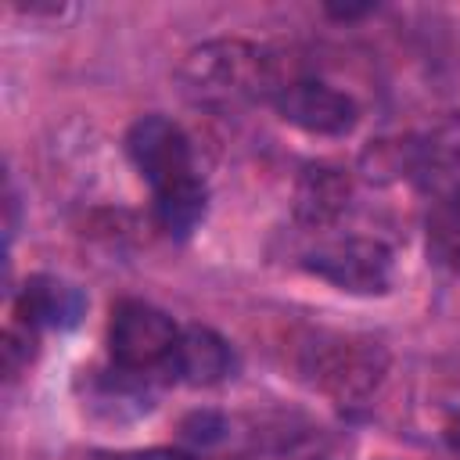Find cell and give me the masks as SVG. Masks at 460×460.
Instances as JSON below:
<instances>
[{
  "label": "cell",
  "instance_id": "obj_5",
  "mask_svg": "<svg viewBox=\"0 0 460 460\" xmlns=\"http://www.w3.org/2000/svg\"><path fill=\"white\" fill-rule=\"evenodd\" d=\"M420 183L428 194L424 241L435 266L460 273V155L446 151L420 165Z\"/></svg>",
  "mask_w": 460,
  "mask_h": 460
},
{
  "label": "cell",
  "instance_id": "obj_4",
  "mask_svg": "<svg viewBox=\"0 0 460 460\" xmlns=\"http://www.w3.org/2000/svg\"><path fill=\"white\" fill-rule=\"evenodd\" d=\"M176 320L147 302H119L108 323V349L122 374H155L169 370V359L180 341Z\"/></svg>",
  "mask_w": 460,
  "mask_h": 460
},
{
  "label": "cell",
  "instance_id": "obj_3",
  "mask_svg": "<svg viewBox=\"0 0 460 460\" xmlns=\"http://www.w3.org/2000/svg\"><path fill=\"white\" fill-rule=\"evenodd\" d=\"M388 356L370 338L352 334H320L305 345L302 370L305 377L338 402H363L385 377Z\"/></svg>",
  "mask_w": 460,
  "mask_h": 460
},
{
  "label": "cell",
  "instance_id": "obj_10",
  "mask_svg": "<svg viewBox=\"0 0 460 460\" xmlns=\"http://www.w3.org/2000/svg\"><path fill=\"white\" fill-rule=\"evenodd\" d=\"M349 205V180L338 169H305L298 180V194H295V212L302 223L309 226H323L331 219H338Z\"/></svg>",
  "mask_w": 460,
  "mask_h": 460
},
{
  "label": "cell",
  "instance_id": "obj_12",
  "mask_svg": "<svg viewBox=\"0 0 460 460\" xmlns=\"http://www.w3.org/2000/svg\"><path fill=\"white\" fill-rule=\"evenodd\" d=\"M90 460H194V456L180 449H144V453H108V456L97 453Z\"/></svg>",
  "mask_w": 460,
  "mask_h": 460
},
{
  "label": "cell",
  "instance_id": "obj_6",
  "mask_svg": "<svg viewBox=\"0 0 460 460\" xmlns=\"http://www.w3.org/2000/svg\"><path fill=\"white\" fill-rule=\"evenodd\" d=\"M305 270L349 295H385L392 284V252L374 237H338L305 255Z\"/></svg>",
  "mask_w": 460,
  "mask_h": 460
},
{
  "label": "cell",
  "instance_id": "obj_8",
  "mask_svg": "<svg viewBox=\"0 0 460 460\" xmlns=\"http://www.w3.org/2000/svg\"><path fill=\"white\" fill-rule=\"evenodd\" d=\"M18 316L32 331L50 327V331H72L86 316V295L54 273H36L22 284L18 291Z\"/></svg>",
  "mask_w": 460,
  "mask_h": 460
},
{
  "label": "cell",
  "instance_id": "obj_7",
  "mask_svg": "<svg viewBox=\"0 0 460 460\" xmlns=\"http://www.w3.org/2000/svg\"><path fill=\"white\" fill-rule=\"evenodd\" d=\"M273 104L284 122L316 137H345L359 122L356 101L320 79H291Z\"/></svg>",
  "mask_w": 460,
  "mask_h": 460
},
{
  "label": "cell",
  "instance_id": "obj_2",
  "mask_svg": "<svg viewBox=\"0 0 460 460\" xmlns=\"http://www.w3.org/2000/svg\"><path fill=\"white\" fill-rule=\"evenodd\" d=\"M291 79L280 75L273 50L248 40H208L180 65L183 93L212 111H234L259 101H277Z\"/></svg>",
  "mask_w": 460,
  "mask_h": 460
},
{
  "label": "cell",
  "instance_id": "obj_1",
  "mask_svg": "<svg viewBox=\"0 0 460 460\" xmlns=\"http://www.w3.org/2000/svg\"><path fill=\"white\" fill-rule=\"evenodd\" d=\"M126 151L140 176L151 183L155 216L162 230H169L172 237H187L205 219L208 205V190L194 169L187 133L165 115H144L129 126Z\"/></svg>",
  "mask_w": 460,
  "mask_h": 460
},
{
  "label": "cell",
  "instance_id": "obj_13",
  "mask_svg": "<svg viewBox=\"0 0 460 460\" xmlns=\"http://www.w3.org/2000/svg\"><path fill=\"white\" fill-rule=\"evenodd\" d=\"M446 442H449L453 456L460 460V417H453V420H449V428H446Z\"/></svg>",
  "mask_w": 460,
  "mask_h": 460
},
{
  "label": "cell",
  "instance_id": "obj_11",
  "mask_svg": "<svg viewBox=\"0 0 460 460\" xmlns=\"http://www.w3.org/2000/svg\"><path fill=\"white\" fill-rule=\"evenodd\" d=\"M32 345H36V331L29 323H18V327H11L4 334V367H7V377H14L22 367H29Z\"/></svg>",
  "mask_w": 460,
  "mask_h": 460
},
{
  "label": "cell",
  "instance_id": "obj_9",
  "mask_svg": "<svg viewBox=\"0 0 460 460\" xmlns=\"http://www.w3.org/2000/svg\"><path fill=\"white\" fill-rule=\"evenodd\" d=\"M234 370V352L226 345V338H219L212 327H183L176 352L169 359V377L183 381V385H216Z\"/></svg>",
  "mask_w": 460,
  "mask_h": 460
}]
</instances>
